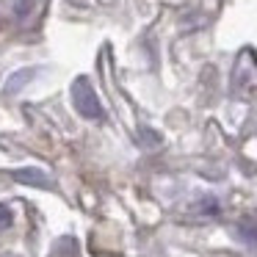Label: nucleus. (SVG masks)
Returning a JSON list of instances; mask_svg holds the SVG:
<instances>
[{"label": "nucleus", "mask_w": 257, "mask_h": 257, "mask_svg": "<svg viewBox=\"0 0 257 257\" xmlns=\"http://www.w3.org/2000/svg\"><path fill=\"white\" fill-rule=\"evenodd\" d=\"M72 100H75V108H78L80 116H86V119H100L102 116V105H100L94 89H91V83L86 78H78L72 83Z\"/></svg>", "instance_id": "obj_1"}, {"label": "nucleus", "mask_w": 257, "mask_h": 257, "mask_svg": "<svg viewBox=\"0 0 257 257\" xmlns=\"http://www.w3.org/2000/svg\"><path fill=\"white\" fill-rule=\"evenodd\" d=\"M17 183H25V185H36V188H53L50 177L47 174H42V169H17V172L12 174Z\"/></svg>", "instance_id": "obj_2"}, {"label": "nucleus", "mask_w": 257, "mask_h": 257, "mask_svg": "<svg viewBox=\"0 0 257 257\" xmlns=\"http://www.w3.org/2000/svg\"><path fill=\"white\" fill-rule=\"evenodd\" d=\"M9 224H12V210L6 205H0V229H6Z\"/></svg>", "instance_id": "obj_3"}]
</instances>
